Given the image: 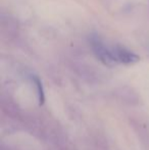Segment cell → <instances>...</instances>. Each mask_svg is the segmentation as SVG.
<instances>
[{
    "label": "cell",
    "instance_id": "obj_1",
    "mask_svg": "<svg viewBox=\"0 0 149 150\" xmlns=\"http://www.w3.org/2000/svg\"><path fill=\"white\" fill-rule=\"evenodd\" d=\"M90 44L93 52L100 61L107 65L117 64L114 55H113L112 47L107 46L98 36L92 35L90 37Z\"/></svg>",
    "mask_w": 149,
    "mask_h": 150
},
{
    "label": "cell",
    "instance_id": "obj_2",
    "mask_svg": "<svg viewBox=\"0 0 149 150\" xmlns=\"http://www.w3.org/2000/svg\"><path fill=\"white\" fill-rule=\"evenodd\" d=\"M113 55H114L117 63H125V64H131L135 63L139 60V56L134 52L130 51L129 49L125 48L121 45L112 46Z\"/></svg>",
    "mask_w": 149,
    "mask_h": 150
},
{
    "label": "cell",
    "instance_id": "obj_3",
    "mask_svg": "<svg viewBox=\"0 0 149 150\" xmlns=\"http://www.w3.org/2000/svg\"><path fill=\"white\" fill-rule=\"evenodd\" d=\"M33 81L35 82L36 84V87H37V90H38V98H39V104L42 105L44 103V91H43V87H42V83L37 77H33Z\"/></svg>",
    "mask_w": 149,
    "mask_h": 150
}]
</instances>
